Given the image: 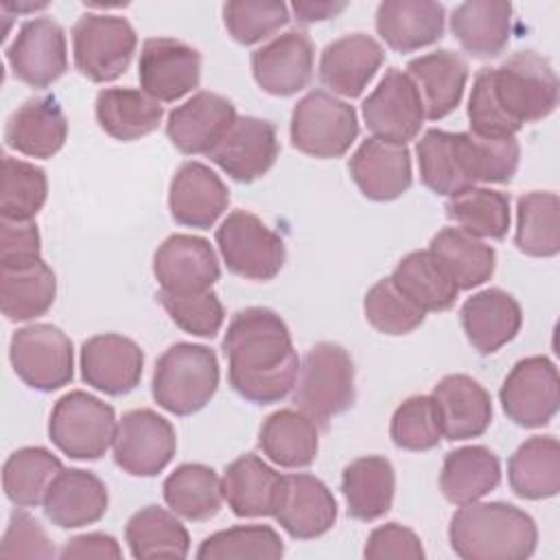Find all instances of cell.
I'll use <instances>...</instances> for the list:
<instances>
[{
    "label": "cell",
    "mask_w": 560,
    "mask_h": 560,
    "mask_svg": "<svg viewBox=\"0 0 560 560\" xmlns=\"http://www.w3.org/2000/svg\"><path fill=\"white\" fill-rule=\"evenodd\" d=\"M558 105V77L551 63L518 50L497 68L475 74L468 120L470 131L486 138H512L523 125L547 118Z\"/></svg>",
    "instance_id": "6da1fadb"
},
{
    "label": "cell",
    "mask_w": 560,
    "mask_h": 560,
    "mask_svg": "<svg viewBox=\"0 0 560 560\" xmlns=\"http://www.w3.org/2000/svg\"><path fill=\"white\" fill-rule=\"evenodd\" d=\"M228 381L232 389L254 402H280L295 385L300 359L284 319L265 306L238 311L223 337Z\"/></svg>",
    "instance_id": "7a4b0ae2"
},
{
    "label": "cell",
    "mask_w": 560,
    "mask_h": 560,
    "mask_svg": "<svg viewBox=\"0 0 560 560\" xmlns=\"http://www.w3.org/2000/svg\"><path fill=\"white\" fill-rule=\"evenodd\" d=\"M451 549L464 560H525L536 551V521L503 501L459 505L448 525Z\"/></svg>",
    "instance_id": "3957f363"
},
{
    "label": "cell",
    "mask_w": 560,
    "mask_h": 560,
    "mask_svg": "<svg viewBox=\"0 0 560 560\" xmlns=\"http://www.w3.org/2000/svg\"><path fill=\"white\" fill-rule=\"evenodd\" d=\"M219 387L214 350L199 343H173L155 361L151 392L155 402L175 413L190 416L203 409Z\"/></svg>",
    "instance_id": "277c9868"
},
{
    "label": "cell",
    "mask_w": 560,
    "mask_h": 560,
    "mask_svg": "<svg viewBox=\"0 0 560 560\" xmlns=\"http://www.w3.org/2000/svg\"><path fill=\"white\" fill-rule=\"evenodd\" d=\"M293 402L322 427L354 405V363L343 346L319 341L306 352L293 385Z\"/></svg>",
    "instance_id": "5b68a950"
},
{
    "label": "cell",
    "mask_w": 560,
    "mask_h": 560,
    "mask_svg": "<svg viewBox=\"0 0 560 560\" xmlns=\"http://www.w3.org/2000/svg\"><path fill=\"white\" fill-rule=\"evenodd\" d=\"M116 424L112 405L83 389H74L55 402L48 435L72 459H98L114 444Z\"/></svg>",
    "instance_id": "8992f818"
},
{
    "label": "cell",
    "mask_w": 560,
    "mask_h": 560,
    "mask_svg": "<svg viewBox=\"0 0 560 560\" xmlns=\"http://www.w3.org/2000/svg\"><path fill=\"white\" fill-rule=\"evenodd\" d=\"M291 144L311 158H341L359 136L352 105L326 90H313L298 101L291 114Z\"/></svg>",
    "instance_id": "52a82bcc"
},
{
    "label": "cell",
    "mask_w": 560,
    "mask_h": 560,
    "mask_svg": "<svg viewBox=\"0 0 560 560\" xmlns=\"http://www.w3.org/2000/svg\"><path fill=\"white\" fill-rule=\"evenodd\" d=\"M138 35L129 20L107 13H83L72 26L77 70L94 83L118 79L131 63Z\"/></svg>",
    "instance_id": "ba28073f"
},
{
    "label": "cell",
    "mask_w": 560,
    "mask_h": 560,
    "mask_svg": "<svg viewBox=\"0 0 560 560\" xmlns=\"http://www.w3.org/2000/svg\"><path fill=\"white\" fill-rule=\"evenodd\" d=\"M217 245L232 273L256 282L276 278L287 258L282 236L247 210H234L223 219Z\"/></svg>",
    "instance_id": "9c48e42d"
},
{
    "label": "cell",
    "mask_w": 560,
    "mask_h": 560,
    "mask_svg": "<svg viewBox=\"0 0 560 560\" xmlns=\"http://www.w3.org/2000/svg\"><path fill=\"white\" fill-rule=\"evenodd\" d=\"M9 359L15 374L37 392H55L74 376L70 337L52 324H28L11 337Z\"/></svg>",
    "instance_id": "30bf717a"
},
{
    "label": "cell",
    "mask_w": 560,
    "mask_h": 560,
    "mask_svg": "<svg viewBox=\"0 0 560 560\" xmlns=\"http://www.w3.org/2000/svg\"><path fill=\"white\" fill-rule=\"evenodd\" d=\"M499 400L505 416L525 429L551 422L560 407V378L556 363L542 354L525 357L505 376Z\"/></svg>",
    "instance_id": "8fae6325"
},
{
    "label": "cell",
    "mask_w": 560,
    "mask_h": 560,
    "mask_svg": "<svg viewBox=\"0 0 560 560\" xmlns=\"http://www.w3.org/2000/svg\"><path fill=\"white\" fill-rule=\"evenodd\" d=\"M114 462L133 477L162 472L177 448L173 424L153 409H131L122 413L114 435Z\"/></svg>",
    "instance_id": "7c38bea8"
},
{
    "label": "cell",
    "mask_w": 560,
    "mask_h": 560,
    "mask_svg": "<svg viewBox=\"0 0 560 560\" xmlns=\"http://www.w3.org/2000/svg\"><path fill=\"white\" fill-rule=\"evenodd\" d=\"M424 105L407 72L389 68L363 101V120L374 138L407 144L424 125Z\"/></svg>",
    "instance_id": "4fadbf2b"
},
{
    "label": "cell",
    "mask_w": 560,
    "mask_h": 560,
    "mask_svg": "<svg viewBox=\"0 0 560 560\" xmlns=\"http://www.w3.org/2000/svg\"><path fill=\"white\" fill-rule=\"evenodd\" d=\"M7 63L15 79L44 90L68 70L66 33L52 18H35L20 26L7 46Z\"/></svg>",
    "instance_id": "5bb4252c"
},
{
    "label": "cell",
    "mask_w": 560,
    "mask_h": 560,
    "mask_svg": "<svg viewBox=\"0 0 560 560\" xmlns=\"http://www.w3.org/2000/svg\"><path fill=\"white\" fill-rule=\"evenodd\" d=\"M140 90L158 103H173L192 92L201 79V55L175 37H149L138 61Z\"/></svg>",
    "instance_id": "9a60e30c"
},
{
    "label": "cell",
    "mask_w": 560,
    "mask_h": 560,
    "mask_svg": "<svg viewBox=\"0 0 560 560\" xmlns=\"http://www.w3.org/2000/svg\"><path fill=\"white\" fill-rule=\"evenodd\" d=\"M315 48L304 31L291 28L252 52V74L271 96H291L313 79Z\"/></svg>",
    "instance_id": "2e32d148"
},
{
    "label": "cell",
    "mask_w": 560,
    "mask_h": 560,
    "mask_svg": "<svg viewBox=\"0 0 560 560\" xmlns=\"http://www.w3.org/2000/svg\"><path fill=\"white\" fill-rule=\"evenodd\" d=\"M153 273L160 291L188 295L210 291L221 269L212 245L192 234H171L153 256Z\"/></svg>",
    "instance_id": "e0dca14e"
},
{
    "label": "cell",
    "mask_w": 560,
    "mask_h": 560,
    "mask_svg": "<svg viewBox=\"0 0 560 560\" xmlns=\"http://www.w3.org/2000/svg\"><path fill=\"white\" fill-rule=\"evenodd\" d=\"M278 153L280 147L273 122L256 116H236L208 158L232 179L249 184L276 164Z\"/></svg>",
    "instance_id": "ac0fdd59"
},
{
    "label": "cell",
    "mask_w": 560,
    "mask_h": 560,
    "mask_svg": "<svg viewBox=\"0 0 560 560\" xmlns=\"http://www.w3.org/2000/svg\"><path fill=\"white\" fill-rule=\"evenodd\" d=\"M142 368L144 352L125 335L103 332L81 346L83 381L107 396H125L136 389L142 378Z\"/></svg>",
    "instance_id": "d6986e66"
},
{
    "label": "cell",
    "mask_w": 560,
    "mask_h": 560,
    "mask_svg": "<svg viewBox=\"0 0 560 560\" xmlns=\"http://www.w3.org/2000/svg\"><path fill=\"white\" fill-rule=\"evenodd\" d=\"M273 518L291 538L311 540L332 529L337 501L322 479L308 472L284 475Z\"/></svg>",
    "instance_id": "ffe728a7"
},
{
    "label": "cell",
    "mask_w": 560,
    "mask_h": 560,
    "mask_svg": "<svg viewBox=\"0 0 560 560\" xmlns=\"http://www.w3.org/2000/svg\"><path fill=\"white\" fill-rule=\"evenodd\" d=\"M236 120L230 98L214 92H197L175 107L166 120V136L186 155L210 153Z\"/></svg>",
    "instance_id": "44dd1931"
},
{
    "label": "cell",
    "mask_w": 560,
    "mask_h": 560,
    "mask_svg": "<svg viewBox=\"0 0 560 560\" xmlns=\"http://www.w3.org/2000/svg\"><path fill=\"white\" fill-rule=\"evenodd\" d=\"M230 190L223 179L201 162H184L168 186V210L175 223L208 230L228 210Z\"/></svg>",
    "instance_id": "7402d4cb"
},
{
    "label": "cell",
    "mask_w": 560,
    "mask_h": 560,
    "mask_svg": "<svg viewBox=\"0 0 560 560\" xmlns=\"http://www.w3.org/2000/svg\"><path fill=\"white\" fill-rule=\"evenodd\" d=\"M348 171L368 199L392 201L411 186V153L407 144L372 136L357 147Z\"/></svg>",
    "instance_id": "603a6c76"
},
{
    "label": "cell",
    "mask_w": 560,
    "mask_h": 560,
    "mask_svg": "<svg viewBox=\"0 0 560 560\" xmlns=\"http://www.w3.org/2000/svg\"><path fill=\"white\" fill-rule=\"evenodd\" d=\"M385 61L383 46L368 33H350L330 42L319 57V79L346 98L363 94Z\"/></svg>",
    "instance_id": "cb8c5ba5"
},
{
    "label": "cell",
    "mask_w": 560,
    "mask_h": 560,
    "mask_svg": "<svg viewBox=\"0 0 560 560\" xmlns=\"http://www.w3.org/2000/svg\"><path fill=\"white\" fill-rule=\"evenodd\" d=\"M442 438L451 442L479 438L492 422V400L486 387L468 374H446L431 394Z\"/></svg>",
    "instance_id": "d4e9b609"
},
{
    "label": "cell",
    "mask_w": 560,
    "mask_h": 560,
    "mask_svg": "<svg viewBox=\"0 0 560 560\" xmlns=\"http://www.w3.org/2000/svg\"><path fill=\"white\" fill-rule=\"evenodd\" d=\"M46 518L61 529H77L101 521L109 505L107 486L90 470L63 468L44 499Z\"/></svg>",
    "instance_id": "484cf974"
},
{
    "label": "cell",
    "mask_w": 560,
    "mask_h": 560,
    "mask_svg": "<svg viewBox=\"0 0 560 560\" xmlns=\"http://www.w3.org/2000/svg\"><path fill=\"white\" fill-rule=\"evenodd\" d=\"M466 339L479 354H494L512 341L523 324L521 304L503 289H483L470 295L459 311Z\"/></svg>",
    "instance_id": "4316f807"
},
{
    "label": "cell",
    "mask_w": 560,
    "mask_h": 560,
    "mask_svg": "<svg viewBox=\"0 0 560 560\" xmlns=\"http://www.w3.org/2000/svg\"><path fill=\"white\" fill-rule=\"evenodd\" d=\"M409 79L420 92L429 120L446 118L457 109L468 81L466 59L448 48L420 55L407 63Z\"/></svg>",
    "instance_id": "83f0119b"
},
{
    "label": "cell",
    "mask_w": 560,
    "mask_h": 560,
    "mask_svg": "<svg viewBox=\"0 0 560 560\" xmlns=\"http://www.w3.org/2000/svg\"><path fill=\"white\" fill-rule=\"evenodd\" d=\"M68 138V120L57 98H26L7 120L4 142L28 158H52Z\"/></svg>",
    "instance_id": "f1b7e54d"
},
{
    "label": "cell",
    "mask_w": 560,
    "mask_h": 560,
    "mask_svg": "<svg viewBox=\"0 0 560 560\" xmlns=\"http://www.w3.org/2000/svg\"><path fill=\"white\" fill-rule=\"evenodd\" d=\"M444 20V7L431 0H385L376 9V31L398 52H411L440 42Z\"/></svg>",
    "instance_id": "f546056e"
},
{
    "label": "cell",
    "mask_w": 560,
    "mask_h": 560,
    "mask_svg": "<svg viewBox=\"0 0 560 560\" xmlns=\"http://www.w3.org/2000/svg\"><path fill=\"white\" fill-rule=\"evenodd\" d=\"M284 475L276 472L258 455L245 453L236 457L221 479L223 501L241 518L273 516L280 499Z\"/></svg>",
    "instance_id": "4dcf8cb0"
},
{
    "label": "cell",
    "mask_w": 560,
    "mask_h": 560,
    "mask_svg": "<svg viewBox=\"0 0 560 560\" xmlns=\"http://www.w3.org/2000/svg\"><path fill=\"white\" fill-rule=\"evenodd\" d=\"M512 4L494 0L462 2L451 13V33L477 59L501 55L512 35Z\"/></svg>",
    "instance_id": "1f68e13d"
},
{
    "label": "cell",
    "mask_w": 560,
    "mask_h": 560,
    "mask_svg": "<svg viewBox=\"0 0 560 560\" xmlns=\"http://www.w3.org/2000/svg\"><path fill=\"white\" fill-rule=\"evenodd\" d=\"M396 472L387 457L365 455L350 462L341 475V492L348 516L357 521H376L392 510Z\"/></svg>",
    "instance_id": "d6a6232c"
},
{
    "label": "cell",
    "mask_w": 560,
    "mask_h": 560,
    "mask_svg": "<svg viewBox=\"0 0 560 560\" xmlns=\"http://www.w3.org/2000/svg\"><path fill=\"white\" fill-rule=\"evenodd\" d=\"M258 446L282 468H306L319 451L317 422L300 409H278L260 424Z\"/></svg>",
    "instance_id": "836d02e7"
},
{
    "label": "cell",
    "mask_w": 560,
    "mask_h": 560,
    "mask_svg": "<svg viewBox=\"0 0 560 560\" xmlns=\"http://www.w3.org/2000/svg\"><path fill=\"white\" fill-rule=\"evenodd\" d=\"M94 112L101 129L120 142L149 136L158 129L164 116L162 105L138 88L101 90L96 94Z\"/></svg>",
    "instance_id": "e575fe53"
},
{
    "label": "cell",
    "mask_w": 560,
    "mask_h": 560,
    "mask_svg": "<svg viewBox=\"0 0 560 560\" xmlns=\"http://www.w3.org/2000/svg\"><path fill=\"white\" fill-rule=\"evenodd\" d=\"M501 481V464L499 457L481 444L462 446L446 453L442 472H440V490L446 501L453 505H464L483 499L490 494Z\"/></svg>",
    "instance_id": "d590c367"
},
{
    "label": "cell",
    "mask_w": 560,
    "mask_h": 560,
    "mask_svg": "<svg viewBox=\"0 0 560 560\" xmlns=\"http://www.w3.org/2000/svg\"><path fill=\"white\" fill-rule=\"evenodd\" d=\"M508 481L516 497L538 501L560 490V444L553 435L525 440L508 462Z\"/></svg>",
    "instance_id": "8d00e7d4"
},
{
    "label": "cell",
    "mask_w": 560,
    "mask_h": 560,
    "mask_svg": "<svg viewBox=\"0 0 560 560\" xmlns=\"http://www.w3.org/2000/svg\"><path fill=\"white\" fill-rule=\"evenodd\" d=\"M429 252L444 265L459 291L475 289L492 278L497 252L462 228H442L429 243Z\"/></svg>",
    "instance_id": "74e56055"
},
{
    "label": "cell",
    "mask_w": 560,
    "mask_h": 560,
    "mask_svg": "<svg viewBox=\"0 0 560 560\" xmlns=\"http://www.w3.org/2000/svg\"><path fill=\"white\" fill-rule=\"evenodd\" d=\"M389 278L424 313L448 311L459 293L451 273L429 249H418L400 258Z\"/></svg>",
    "instance_id": "f35d334b"
},
{
    "label": "cell",
    "mask_w": 560,
    "mask_h": 560,
    "mask_svg": "<svg viewBox=\"0 0 560 560\" xmlns=\"http://www.w3.org/2000/svg\"><path fill=\"white\" fill-rule=\"evenodd\" d=\"M164 501L186 521H210L223 505V488L214 468L182 464L164 479Z\"/></svg>",
    "instance_id": "ab89813d"
},
{
    "label": "cell",
    "mask_w": 560,
    "mask_h": 560,
    "mask_svg": "<svg viewBox=\"0 0 560 560\" xmlns=\"http://www.w3.org/2000/svg\"><path fill=\"white\" fill-rule=\"evenodd\" d=\"M125 540L133 558H186L190 536L175 512L147 505L131 514L125 525Z\"/></svg>",
    "instance_id": "60d3db41"
},
{
    "label": "cell",
    "mask_w": 560,
    "mask_h": 560,
    "mask_svg": "<svg viewBox=\"0 0 560 560\" xmlns=\"http://www.w3.org/2000/svg\"><path fill=\"white\" fill-rule=\"evenodd\" d=\"M422 184L435 195L453 197L472 186L459 147V131L429 129L416 144Z\"/></svg>",
    "instance_id": "b9f144b4"
},
{
    "label": "cell",
    "mask_w": 560,
    "mask_h": 560,
    "mask_svg": "<svg viewBox=\"0 0 560 560\" xmlns=\"http://www.w3.org/2000/svg\"><path fill=\"white\" fill-rule=\"evenodd\" d=\"M63 464L44 446H24L13 451L2 466V488L18 508H35L44 503L46 492Z\"/></svg>",
    "instance_id": "7bdbcfd3"
},
{
    "label": "cell",
    "mask_w": 560,
    "mask_h": 560,
    "mask_svg": "<svg viewBox=\"0 0 560 560\" xmlns=\"http://www.w3.org/2000/svg\"><path fill=\"white\" fill-rule=\"evenodd\" d=\"M514 245L534 258H551L560 252V199L556 192L532 190L518 199Z\"/></svg>",
    "instance_id": "ee69618b"
},
{
    "label": "cell",
    "mask_w": 560,
    "mask_h": 560,
    "mask_svg": "<svg viewBox=\"0 0 560 560\" xmlns=\"http://www.w3.org/2000/svg\"><path fill=\"white\" fill-rule=\"evenodd\" d=\"M57 276L39 260L28 269L0 271V306L9 322L35 319L55 304Z\"/></svg>",
    "instance_id": "f6af8a7d"
},
{
    "label": "cell",
    "mask_w": 560,
    "mask_h": 560,
    "mask_svg": "<svg viewBox=\"0 0 560 560\" xmlns=\"http://www.w3.org/2000/svg\"><path fill=\"white\" fill-rule=\"evenodd\" d=\"M446 217L477 238H503L510 228V197L501 190L470 186L446 201Z\"/></svg>",
    "instance_id": "bcb514c9"
},
{
    "label": "cell",
    "mask_w": 560,
    "mask_h": 560,
    "mask_svg": "<svg viewBox=\"0 0 560 560\" xmlns=\"http://www.w3.org/2000/svg\"><path fill=\"white\" fill-rule=\"evenodd\" d=\"M46 197H48L46 171L35 166L33 162L4 155L2 190H0L2 219L33 221V217L44 208Z\"/></svg>",
    "instance_id": "7dc6e473"
},
{
    "label": "cell",
    "mask_w": 560,
    "mask_h": 560,
    "mask_svg": "<svg viewBox=\"0 0 560 560\" xmlns=\"http://www.w3.org/2000/svg\"><path fill=\"white\" fill-rule=\"evenodd\" d=\"M462 151L466 171L472 184H508L512 182L518 160L521 147L518 140L512 138H486L472 131H459Z\"/></svg>",
    "instance_id": "c3c4849f"
},
{
    "label": "cell",
    "mask_w": 560,
    "mask_h": 560,
    "mask_svg": "<svg viewBox=\"0 0 560 560\" xmlns=\"http://www.w3.org/2000/svg\"><path fill=\"white\" fill-rule=\"evenodd\" d=\"M284 553L280 534L269 525H234L221 529L197 549L199 560H225V558H267L278 560Z\"/></svg>",
    "instance_id": "681fc988"
},
{
    "label": "cell",
    "mask_w": 560,
    "mask_h": 560,
    "mask_svg": "<svg viewBox=\"0 0 560 560\" xmlns=\"http://www.w3.org/2000/svg\"><path fill=\"white\" fill-rule=\"evenodd\" d=\"M365 319L383 335H407L424 322V311L411 302L392 278L378 280L363 300Z\"/></svg>",
    "instance_id": "f907efd6"
},
{
    "label": "cell",
    "mask_w": 560,
    "mask_h": 560,
    "mask_svg": "<svg viewBox=\"0 0 560 560\" xmlns=\"http://www.w3.org/2000/svg\"><path fill=\"white\" fill-rule=\"evenodd\" d=\"M289 22V7L280 0H232L223 4V24L243 46L271 37Z\"/></svg>",
    "instance_id": "816d5d0a"
},
{
    "label": "cell",
    "mask_w": 560,
    "mask_h": 560,
    "mask_svg": "<svg viewBox=\"0 0 560 560\" xmlns=\"http://www.w3.org/2000/svg\"><path fill=\"white\" fill-rule=\"evenodd\" d=\"M392 442L405 451H431L442 440L438 407L431 396H409L402 400L389 422Z\"/></svg>",
    "instance_id": "f5cc1de1"
},
{
    "label": "cell",
    "mask_w": 560,
    "mask_h": 560,
    "mask_svg": "<svg viewBox=\"0 0 560 560\" xmlns=\"http://www.w3.org/2000/svg\"><path fill=\"white\" fill-rule=\"evenodd\" d=\"M158 300L168 313V317L175 322V326H179L184 332L212 339L223 326L225 311L219 295L212 289L188 295L160 291Z\"/></svg>",
    "instance_id": "db71d44e"
},
{
    "label": "cell",
    "mask_w": 560,
    "mask_h": 560,
    "mask_svg": "<svg viewBox=\"0 0 560 560\" xmlns=\"http://www.w3.org/2000/svg\"><path fill=\"white\" fill-rule=\"evenodd\" d=\"M2 558H52L57 556L52 540L42 523L24 508L11 512L7 532L0 542Z\"/></svg>",
    "instance_id": "11a10c76"
},
{
    "label": "cell",
    "mask_w": 560,
    "mask_h": 560,
    "mask_svg": "<svg viewBox=\"0 0 560 560\" xmlns=\"http://www.w3.org/2000/svg\"><path fill=\"white\" fill-rule=\"evenodd\" d=\"M42 260V238L33 221L0 223V271L28 269Z\"/></svg>",
    "instance_id": "9f6ffc18"
},
{
    "label": "cell",
    "mask_w": 560,
    "mask_h": 560,
    "mask_svg": "<svg viewBox=\"0 0 560 560\" xmlns=\"http://www.w3.org/2000/svg\"><path fill=\"white\" fill-rule=\"evenodd\" d=\"M363 556L370 560H422L424 549L420 536L413 529L400 523H385L372 529Z\"/></svg>",
    "instance_id": "6f0895ef"
},
{
    "label": "cell",
    "mask_w": 560,
    "mask_h": 560,
    "mask_svg": "<svg viewBox=\"0 0 560 560\" xmlns=\"http://www.w3.org/2000/svg\"><path fill=\"white\" fill-rule=\"evenodd\" d=\"M59 558L70 560V558H105V560H118L122 558V549L118 540L109 534L103 532H92V534H81L63 542Z\"/></svg>",
    "instance_id": "680465c9"
},
{
    "label": "cell",
    "mask_w": 560,
    "mask_h": 560,
    "mask_svg": "<svg viewBox=\"0 0 560 560\" xmlns=\"http://www.w3.org/2000/svg\"><path fill=\"white\" fill-rule=\"evenodd\" d=\"M346 7H348V2H326V0L324 2H313V0H295L293 2L295 18L302 24L330 20V18L339 15Z\"/></svg>",
    "instance_id": "91938a15"
}]
</instances>
